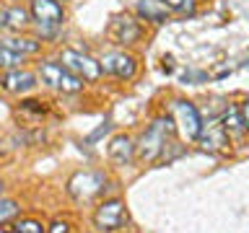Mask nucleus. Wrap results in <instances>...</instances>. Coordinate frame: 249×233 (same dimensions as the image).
Masks as SVG:
<instances>
[{
	"mask_svg": "<svg viewBox=\"0 0 249 233\" xmlns=\"http://www.w3.org/2000/svg\"><path fill=\"white\" fill-rule=\"evenodd\" d=\"M169 132H171V116H159V119L143 132L140 145L135 148V155L145 163L156 161L163 153V148H166V135Z\"/></svg>",
	"mask_w": 249,
	"mask_h": 233,
	"instance_id": "nucleus-1",
	"label": "nucleus"
},
{
	"mask_svg": "<svg viewBox=\"0 0 249 233\" xmlns=\"http://www.w3.org/2000/svg\"><path fill=\"white\" fill-rule=\"evenodd\" d=\"M104 182L107 179H104V174H99V171H78V174L70 176L68 192H70V197H75L78 202H89L104 189Z\"/></svg>",
	"mask_w": 249,
	"mask_h": 233,
	"instance_id": "nucleus-2",
	"label": "nucleus"
},
{
	"mask_svg": "<svg viewBox=\"0 0 249 233\" xmlns=\"http://www.w3.org/2000/svg\"><path fill=\"white\" fill-rule=\"evenodd\" d=\"M60 65L65 70H70V73H75L78 78H83V81H96L101 75V62H96L83 52H75V50H62Z\"/></svg>",
	"mask_w": 249,
	"mask_h": 233,
	"instance_id": "nucleus-3",
	"label": "nucleus"
},
{
	"mask_svg": "<svg viewBox=\"0 0 249 233\" xmlns=\"http://www.w3.org/2000/svg\"><path fill=\"white\" fill-rule=\"evenodd\" d=\"M124 223H127V210H124L122 200L101 202V205L96 207V213H93V225H96L99 231H104V233L122 228Z\"/></svg>",
	"mask_w": 249,
	"mask_h": 233,
	"instance_id": "nucleus-4",
	"label": "nucleus"
},
{
	"mask_svg": "<svg viewBox=\"0 0 249 233\" xmlns=\"http://www.w3.org/2000/svg\"><path fill=\"white\" fill-rule=\"evenodd\" d=\"M174 116L179 119V127H182L184 137L190 140H197L202 135V116L197 112V106L190 104V101H174Z\"/></svg>",
	"mask_w": 249,
	"mask_h": 233,
	"instance_id": "nucleus-5",
	"label": "nucleus"
},
{
	"mask_svg": "<svg viewBox=\"0 0 249 233\" xmlns=\"http://www.w3.org/2000/svg\"><path fill=\"white\" fill-rule=\"evenodd\" d=\"M29 13L39 26H60L65 21V11L57 0H31Z\"/></svg>",
	"mask_w": 249,
	"mask_h": 233,
	"instance_id": "nucleus-6",
	"label": "nucleus"
},
{
	"mask_svg": "<svg viewBox=\"0 0 249 233\" xmlns=\"http://www.w3.org/2000/svg\"><path fill=\"white\" fill-rule=\"evenodd\" d=\"M101 73H109V75H117V78H132L138 73V62L132 54H124V52H109L104 54L101 60Z\"/></svg>",
	"mask_w": 249,
	"mask_h": 233,
	"instance_id": "nucleus-7",
	"label": "nucleus"
},
{
	"mask_svg": "<svg viewBox=\"0 0 249 233\" xmlns=\"http://www.w3.org/2000/svg\"><path fill=\"white\" fill-rule=\"evenodd\" d=\"M109 36L117 44H132L140 36V26L130 16H117V18H112V26H109Z\"/></svg>",
	"mask_w": 249,
	"mask_h": 233,
	"instance_id": "nucleus-8",
	"label": "nucleus"
},
{
	"mask_svg": "<svg viewBox=\"0 0 249 233\" xmlns=\"http://www.w3.org/2000/svg\"><path fill=\"white\" fill-rule=\"evenodd\" d=\"M0 85L8 91V93H29V91H34V85H36V75L34 73H29V70H8V73L3 75V81H0Z\"/></svg>",
	"mask_w": 249,
	"mask_h": 233,
	"instance_id": "nucleus-9",
	"label": "nucleus"
},
{
	"mask_svg": "<svg viewBox=\"0 0 249 233\" xmlns=\"http://www.w3.org/2000/svg\"><path fill=\"white\" fill-rule=\"evenodd\" d=\"M107 153H109V158H112L117 166H127V163L135 158V145H132V140L127 135H117V137H112Z\"/></svg>",
	"mask_w": 249,
	"mask_h": 233,
	"instance_id": "nucleus-10",
	"label": "nucleus"
},
{
	"mask_svg": "<svg viewBox=\"0 0 249 233\" xmlns=\"http://www.w3.org/2000/svg\"><path fill=\"white\" fill-rule=\"evenodd\" d=\"M29 11L21 5H13V8H5L3 13H0V29H11V31H21L29 26Z\"/></svg>",
	"mask_w": 249,
	"mask_h": 233,
	"instance_id": "nucleus-11",
	"label": "nucleus"
},
{
	"mask_svg": "<svg viewBox=\"0 0 249 233\" xmlns=\"http://www.w3.org/2000/svg\"><path fill=\"white\" fill-rule=\"evenodd\" d=\"M135 11H138L140 18H145L151 23H163V21H166V16H169V8L163 5L161 0H138Z\"/></svg>",
	"mask_w": 249,
	"mask_h": 233,
	"instance_id": "nucleus-12",
	"label": "nucleus"
},
{
	"mask_svg": "<svg viewBox=\"0 0 249 233\" xmlns=\"http://www.w3.org/2000/svg\"><path fill=\"white\" fill-rule=\"evenodd\" d=\"M62 73H65V67L60 65V60H47L39 65V75H42V83L50 85V88H57L60 81H62Z\"/></svg>",
	"mask_w": 249,
	"mask_h": 233,
	"instance_id": "nucleus-13",
	"label": "nucleus"
},
{
	"mask_svg": "<svg viewBox=\"0 0 249 233\" xmlns=\"http://www.w3.org/2000/svg\"><path fill=\"white\" fill-rule=\"evenodd\" d=\"M3 47H8V50H13V52H18V54H36L39 52V42L34 36H8Z\"/></svg>",
	"mask_w": 249,
	"mask_h": 233,
	"instance_id": "nucleus-14",
	"label": "nucleus"
},
{
	"mask_svg": "<svg viewBox=\"0 0 249 233\" xmlns=\"http://www.w3.org/2000/svg\"><path fill=\"white\" fill-rule=\"evenodd\" d=\"M244 127H247V124H244V119H241V114H239V106H229V109H226V114H223V130L231 132V135H239Z\"/></svg>",
	"mask_w": 249,
	"mask_h": 233,
	"instance_id": "nucleus-15",
	"label": "nucleus"
},
{
	"mask_svg": "<svg viewBox=\"0 0 249 233\" xmlns=\"http://www.w3.org/2000/svg\"><path fill=\"white\" fill-rule=\"evenodd\" d=\"M23 65V54L8 50V47H0V70H18Z\"/></svg>",
	"mask_w": 249,
	"mask_h": 233,
	"instance_id": "nucleus-16",
	"label": "nucleus"
},
{
	"mask_svg": "<svg viewBox=\"0 0 249 233\" xmlns=\"http://www.w3.org/2000/svg\"><path fill=\"white\" fill-rule=\"evenodd\" d=\"M81 88H83V78H78L75 73L65 70V73H62V81L57 85V91H62V93H78Z\"/></svg>",
	"mask_w": 249,
	"mask_h": 233,
	"instance_id": "nucleus-17",
	"label": "nucleus"
},
{
	"mask_svg": "<svg viewBox=\"0 0 249 233\" xmlns=\"http://www.w3.org/2000/svg\"><path fill=\"white\" fill-rule=\"evenodd\" d=\"M18 202L16 200H5V197H0V223H8L11 217L18 215Z\"/></svg>",
	"mask_w": 249,
	"mask_h": 233,
	"instance_id": "nucleus-18",
	"label": "nucleus"
},
{
	"mask_svg": "<svg viewBox=\"0 0 249 233\" xmlns=\"http://www.w3.org/2000/svg\"><path fill=\"white\" fill-rule=\"evenodd\" d=\"M16 233H47V228L39 220H31V217H26V220H18L13 225Z\"/></svg>",
	"mask_w": 249,
	"mask_h": 233,
	"instance_id": "nucleus-19",
	"label": "nucleus"
},
{
	"mask_svg": "<svg viewBox=\"0 0 249 233\" xmlns=\"http://www.w3.org/2000/svg\"><path fill=\"white\" fill-rule=\"evenodd\" d=\"M223 127L221 130H215V132H208V135H200L197 140H202V145L205 148H218V145H223Z\"/></svg>",
	"mask_w": 249,
	"mask_h": 233,
	"instance_id": "nucleus-20",
	"label": "nucleus"
},
{
	"mask_svg": "<svg viewBox=\"0 0 249 233\" xmlns=\"http://www.w3.org/2000/svg\"><path fill=\"white\" fill-rule=\"evenodd\" d=\"M169 11H179V13H190L195 8V0H161Z\"/></svg>",
	"mask_w": 249,
	"mask_h": 233,
	"instance_id": "nucleus-21",
	"label": "nucleus"
},
{
	"mask_svg": "<svg viewBox=\"0 0 249 233\" xmlns=\"http://www.w3.org/2000/svg\"><path fill=\"white\" fill-rule=\"evenodd\" d=\"M68 231H70V225L65 220H57V223L50 225V231H47V233H68Z\"/></svg>",
	"mask_w": 249,
	"mask_h": 233,
	"instance_id": "nucleus-22",
	"label": "nucleus"
},
{
	"mask_svg": "<svg viewBox=\"0 0 249 233\" xmlns=\"http://www.w3.org/2000/svg\"><path fill=\"white\" fill-rule=\"evenodd\" d=\"M239 114H241V119H244V124L249 127V99H244L239 104Z\"/></svg>",
	"mask_w": 249,
	"mask_h": 233,
	"instance_id": "nucleus-23",
	"label": "nucleus"
},
{
	"mask_svg": "<svg viewBox=\"0 0 249 233\" xmlns=\"http://www.w3.org/2000/svg\"><path fill=\"white\" fill-rule=\"evenodd\" d=\"M109 127H112V124H101V127L96 130V132H93V135L89 137V143H93V140H99L101 135H104V132H109Z\"/></svg>",
	"mask_w": 249,
	"mask_h": 233,
	"instance_id": "nucleus-24",
	"label": "nucleus"
},
{
	"mask_svg": "<svg viewBox=\"0 0 249 233\" xmlns=\"http://www.w3.org/2000/svg\"><path fill=\"white\" fill-rule=\"evenodd\" d=\"M0 197H3V182H0Z\"/></svg>",
	"mask_w": 249,
	"mask_h": 233,
	"instance_id": "nucleus-25",
	"label": "nucleus"
}]
</instances>
